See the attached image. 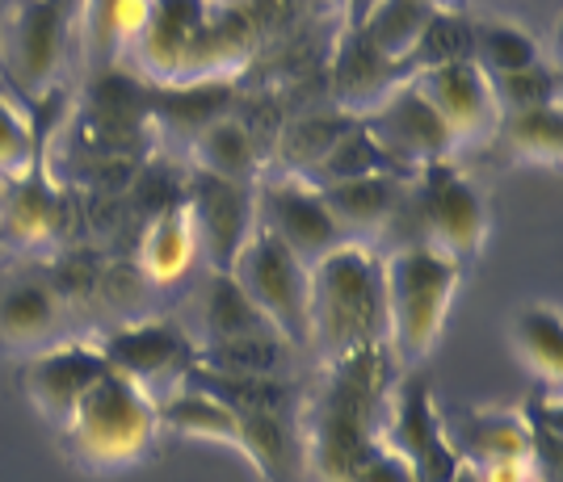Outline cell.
<instances>
[{
	"mask_svg": "<svg viewBox=\"0 0 563 482\" xmlns=\"http://www.w3.org/2000/svg\"><path fill=\"white\" fill-rule=\"evenodd\" d=\"M396 369L387 345L357 348L341 361H329V378L307 403V419L299 424L307 479L345 482L362 461L387 449L383 419L396 386Z\"/></svg>",
	"mask_w": 563,
	"mask_h": 482,
	"instance_id": "6da1fadb",
	"label": "cell"
},
{
	"mask_svg": "<svg viewBox=\"0 0 563 482\" xmlns=\"http://www.w3.org/2000/svg\"><path fill=\"white\" fill-rule=\"evenodd\" d=\"M387 345V277L375 244L345 239L307 265V348L341 361Z\"/></svg>",
	"mask_w": 563,
	"mask_h": 482,
	"instance_id": "7a4b0ae2",
	"label": "cell"
},
{
	"mask_svg": "<svg viewBox=\"0 0 563 482\" xmlns=\"http://www.w3.org/2000/svg\"><path fill=\"white\" fill-rule=\"evenodd\" d=\"M383 277H387V348L396 366L417 369L442 340L450 302L463 281V265L412 239L383 253Z\"/></svg>",
	"mask_w": 563,
	"mask_h": 482,
	"instance_id": "3957f363",
	"label": "cell"
},
{
	"mask_svg": "<svg viewBox=\"0 0 563 482\" xmlns=\"http://www.w3.org/2000/svg\"><path fill=\"white\" fill-rule=\"evenodd\" d=\"M64 437H68L71 458L85 470L114 474V470L140 466L152 453V445L161 437V415L140 386H131L110 369L68 415Z\"/></svg>",
	"mask_w": 563,
	"mask_h": 482,
	"instance_id": "277c9868",
	"label": "cell"
},
{
	"mask_svg": "<svg viewBox=\"0 0 563 482\" xmlns=\"http://www.w3.org/2000/svg\"><path fill=\"white\" fill-rule=\"evenodd\" d=\"M240 51V22H214L207 0H156L140 46L131 51L156 80H202L219 59Z\"/></svg>",
	"mask_w": 563,
	"mask_h": 482,
	"instance_id": "5b68a950",
	"label": "cell"
},
{
	"mask_svg": "<svg viewBox=\"0 0 563 482\" xmlns=\"http://www.w3.org/2000/svg\"><path fill=\"white\" fill-rule=\"evenodd\" d=\"M80 0H18L0 25V68L30 97H47L68 68Z\"/></svg>",
	"mask_w": 563,
	"mask_h": 482,
	"instance_id": "8992f818",
	"label": "cell"
},
{
	"mask_svg": "<svg viewBox=\"0 0 563 482\" xmlns=\"http://www.w3.org/2000/svg\"><path fill=\"white\" fill-rule=\"evenodd\" d=\"M228 277L286 345L307 348V265L282 239L257 227L235 253Z\"/></svg>",
	"mask_w": 563,
	"mask_h": 482,
	"instance_id": "52a82bcc",
	"label": "cell"
},
{
	"mask_svg": "<svg viewBox=\"0 0 563 482\" xmlns=\"http://www.w3.org/2000/svg\"><path fill=\"white\" fill-rule=\"evenodd\" d=\"M408 198L421 218V244L459 265L479 256L484 239H488V202L454 164L442 160L421 168L417 193L408 189Z\"/></svg>",
	"mask_w": 563,
	"mask_h": 482,
	"instance_id": "ba28073f",
	"label": "cell"
},
{
	"mask_svg": "<svg viewBox=\"0 0 563 482\" xmlns=\"http://www.w3.org/2000/svg\"><path fill=\"white\" fill-rule=\"evenodd\" d=\"M442 419L446 415L438 412L429 382H424L421 373L408 369L391 386V399H387L383 440L408 461V470L417 474V482H446L463 466L459 453H454V445H450Z\"/></svg>",
	"mask_w": 563,
	"mask_h": 482,
	"instance_id": "9c48e42d",
	"label": "cell"
},
{
	"mask_svg": "<svg viewBox=\"0 0 563 482\" xmlns=\"http://www.w3.org/2000/svg\"><path fill=\"white\" fill-rule=\"evenodd\" d=\"M101 352L118 378H126L131 386H140L152 403H161L186 382L189 366L198 361V348L189 345V336L177 323H126L101 340Z\"/></svg>",
	"mask_w": 563,
	"mask_h": 482,
	"instance_id": "30bf717a",
	"label": "cell"
},
{
	"mask_svg": "<svg viewBox=\"0 0 563 482\" xmlns=\"http://www.w3.org/2000/svg\"><path fill=\"white\" fill-rule=\"evenodd\" d=\"M357 122L371 131L378 152L387 156V164L399 177H417L421 168L450 160V152H454V138L442 126V117L429 110V101L412 89V80L399 85L391 97H383L375 110Z\"/></svg>",
	"mask_w": 563,
	"mask_h": 482,
	"instance_id": "8fae6325",
	"label": "cell"
},
{
	"mask_svg": "<svg viewBox=\"0 0 563 482\" xmlns=\"http://www.w3.org/2000/svg\"><path fill=\"white\" fill-rule=\"evenodd\" d=\"M253 206H257V227H265L274 239H282L303 265L320 260L336 244H345V235L329 214L320 189L307 177H269L253 181Z\"/></svg>",
	"mask_w": 563,
	"mask_h": 482,
	"instance_id": "7c38bea8",
	"label": "cell"
},
{
	"mask_svg": "<svg viewBox=\"0 0 563 482\" xmlns=\"http://www.w3.org/2000/svg\"><path fill=\"white\" fill-rule=\"evenodd\" d=\"M412 89L429 101V110L442 117L454 147L479 143L500 126V101H496L493 76L475 59H454L438 68H421L412 76Z\"/></svg>",
	"mask_w": 563,
	"mask_h": 482,
	"instance_id": "4fadbf2b",
	"label": "cell"
},
{
	"mask_svg": "<svg viewBox=\"0 0 563 482\" xmlns=\"http://www.w3.org/2000/svg\"><path fill=\"white\" fill-rule=\"evenodd\" d=\"M186 206L198 231V253L207 256L211 273H228L244 239L257 231V206H253V184L219 181L198 172L186 193Z\"/></svg>",
	"mask_w": 563,
	"mask_h": 482,
	"instance_id": "5bb4252c",
	"label": "cell"
},
{
	"mask_svg": "<svg viewBox=\"0 0 563 482\" xmlns=\"http://www.w3.org/2000/svg\"><path fill=\"white\" fill-rule=\"evenodd\" d=\"M110 373V361L97 345L85 340H59L30 357L25 366V394L34 412L51 419L55 428L68 424V415L80 407V399L93 391L97 382Z\"/></svg>",
	"mask_w": 563,
	"mask_h": 482,
	"instance_id": "9a60e30c",
	"label": "cell"
},
{
	"mask_svg": "<svg viewBox=\"0 0 563 482\" xmlns=\"http://www.w3.org/2000/svg\"><path fill=\"white\" fill-rule=\"evenodd\" d=\"M68 332V306L51 277H0V348L34 357L59 345Z\"/></svg>",
	"mask_w": 563,
	"mask_h": 482,
	"instance_id": "2e32d148",
	"label": "cell"
},
{
	"mask_svg": "<svg viewBox=\"0 0 563 482\" xmlns=\"http://www.w3.org/2000/svg\"><path fill=\"white\" fill-rule=\"evenodd\" d=\"M408 177L399 172H371V177H353V181L316 184L329 214L345 239L375 244L383 231L396 223V214L408 202Z\"/></svg>",
	"mask_w": 563,
	"mask_h": 482,
	"instance_id": "e0dca14e",
	"label": "cell"
},
{
	"mask_svg": "<svg viewBox=\"0 0 563 482\" xmlns=\"http://www.w3.org/2000/svg\"><path fill=\"white\" fill-rule=\"evenodd\" d=\"M417 76V68L408 59H391L383 55L378 46H371L357 30H350L341 38L336 51V71H332V85H336V105L345 117H366L375 110L383 97H391L399 85H408Z\"/></svg>",
	"mask_w": 563,
	"mask_h": 482,
	"instance_id": "ac0fdd59",
	"label": "cell"
},
{
	"mask_svg": "<svg viewBox=\"0 0 563 482\" xmlns=\"http://www.w3.org/2000/svg\"><path fill=\"white\" fill-rule=\"evenodd\" d=\"M240 453L261 482H307L303 437L295 415L240 412Z\"/></svg>",
	"mask_w": 563,
	"mask_h": 482,
	"instance_id": "d6986e66",
	"label": "cell"
},
{
	"mask_svg": "<svg viewBox=\"0 0 563 482\" xmlns=\"http://www.w3.org/2000/svg\"><path fill=\"white\" fill-rule=\"evenodd\" d=\"M198 231H194V214H189L186 198L177 206H165L147 231H143L140 244V273L147 285L156 290H173L181 285L194 265H198Z\"/></svg>",
	"mask_w": 563,
	"mask_h": 482,
	"instance_id": "ffe728a7",
	"label": "cell"
},
{
	"mask_svg": "<svg viewBox=\"0 0 563 482\" xmlns=\"http://www.w3.org/2000/svg\"><path fill=\"white\" fill-rule=\"evenodd\" d=\"M59 223H64L59 218V193L51 189L47 168L34 156L30 168L22 177H13L4 198H0V231L22 248H43L55 239Z\"/></svg>",
	"mask_w": 563,
	"mask_h": 482,
	"instance_id": "44dd1931",
	"label": "cell"
},
{
	"mask_svg": "<svg viewBox=\"0 0 563 482\" xmlns=\"http://www.w3.org/2000/svg\"><path fill=\"white\" fill-rule=\"evenodd\" d=\"M446 424V437L454 445L459 461L467 466H488V461L505 458H534V445H530V424L521 412H467L459 419H442Z\"/></svg>",
	"mask_w": 563,
	"mask_h": 482,
	"instance_id": "7402d4cb",
	"label": "cell"
},
{
	"mask_svg": "<svg viewBox=\"0 0 563 482\" xmlns=\"http://www.w3.org/2000/svg\"><path fill=\"white\" fill-rule=\"evenodd\" d=\"M194 164L198 172L219 177V181H244L253 184L261 177V152L253 131L240 122V117L219 114L207 126L194 131Z\"/></svg>",
	"mask_w": 563,
	"mask_h": 482,
	"instance_id": "603a6c76",
	"label": "cell"
},
{
	"mask_svg": "<svg viewBox=\"0 0 563 482\" xmlns=\"http://www.w3.org/2000/svg\"><path fill=\"white\" fill-rule=\"evenodd\" d=\"M156 415H161V428L177 433V437L189 440H211V445H228L240 453V412H232L223 399L198 391L181 382L173 394H165L156 403Z\"/></svg>",
	"mask_w": 563,
	"mask_h": 482,
	"instance_id": "cb8c5ba5",
	"label": "cell"
},
{
	"mask_svg": "<svg viewBox=\"0 0 563 482\" xmlns=\"http://www.w3.org/2000/svg\"><path fill=\"white\" fill-rule=\"evenodd\" d=\"M156 0H80V34L93 59H118L140 46Z\"/></svg>",
	"mask_w": 563,
	"mask_h": 482,
	"instance_id": "d4e9b609",
	"label": "cell"
},
{
	"mask_svg": "<svg viewBox=\"0 0 563 482\" xmlns=\"http://www.w3.org/2000/svg\"><path fill=\"white\" fill-rule=\"evenodd\" d=\"M438 9H442L438 0H375V4L353 22V30L371 46H378L383 55L412 64V51H417L424 25H429V18H433Z\"/></svg>",
	"mask_w": 563,
	"mask_h": 482,
	"instance_id": "484cf974",
	"label": "cell"
},
{
	"mask_svg": "<svg viewBox=\"0 0 563 482\" xmlns=\"http://www.w3.org/2000/svg\"><path fill=\"white\" fill-rule=\"evenodd\" d=\"M253 332H274V327L265 323V315L249 302V294L235 285L232 277L211 273V281L198 294V345L235 340V336H253Z\"/></svg>",
	"mask_w": 563,
	"mask_h": 482,
	"instance_id": "4316f807",
	"label": "cell"
},
{
	"mask_svg": "<svg viewBox=\"0 0 563 482\" xmlns=\"http://www.w3.org/2000/svg\"><path fill=\"white\" fill-rule=\"evenodd\" d=\"M295 361V345H286L278 332H253L235 340L198 345V366L235 373V378H282Z\"/></svg>",
	"mask_w": 563,
	"mask_h": 482,
	"instance_id": "83f0119b",
	"label": "cell"
},
{
	"mask_svg": "<svg viewBox=\"0 0 563 482\" xmlns=\"http://www.w3.org/2000/svg\"><path fill=\"white\" fill-rule=\"evenodd\" d=\"M514 348L521 366L539 378L542 386H560L563 382V320L555 306L530 302L521 306L514 320Z\"/></svg>",
	"mask_w": 563,
	"mask_h": 482,
	"instance_id": "f1b7e54d",
	"label": "cell"
},
{
	"mask_svg": "<svg viewBox=\"0 0 563 482\" xmlns=\"http://www.w3.org/2000/svg\"><path fill=\"white\" fill-rule=\"evenodd\" d=\"M371 172H396L387 156L378 152V143L371 138V131L362 122H350L329 152L316 160V168L307 172L311 184H336V181H353V177H371Z\"/></svg>",
	"mask_w": 563,
	"mask_h": 482,
	"instance_id": "f546056e",
	"label": "cell"
},
{
	"mask_svg": "<svg viewBox=\"0 0 563 482\" xmlns=\"http://www.w3.org/2000/svg\"><path fill=\"white\" fill-rule=\"evenodd\" d=\"M471 59L488 76H505V71H521L542 59V46L534 34H526L514 22H475V51Z\"/></svg>",
	"mask_w": 563,
	"mask_h": 482,
	"instance_id": "4dcf8cb0",
	"label": "cell"
},
{
	"mask_svg": "<svg viewBox=\"0 0 563 482\" xmlns=\"http://www.w3.org/2000/svg\"><path fill=\"white\" fill-rule=\"evenodd\" d=\"M500 126L509 135L521 160L530 164H560L563 152V117L560 105H534V110H514V114H500Z\"/></svg>",
	"mask_w": 563,
	"mask_h": 482,
	"instance_id": "1f68e13d",
	"label": "cell"
},
{
	"mask_svg": "<svg viewBox=\"0 0 563 482\" xmlns=\"http://www.w3.org/2000/svg\"><path fill=\"white\" fill-rule=\"evenodd\" d=\"M475 51V22H467L463 13L438 9L429 25H424L421 43L412 51V68H438V64H454V59H471Z\"/></svg>",
	"mask_w": 563,
	"mask_h": 482,
	"instance_id": "d6a6232c",
	"label": "cell"
},
{
	"mask_svg": "<svg viewBox=\"0 0 563 482\" xmlns=\"http://www.w3.org/2000/svg\"><path fill=\"white\" fill-rule=\"evenodd\" d=\"M496 101H500V114H514V110H534V105H560V71L551 68L547 59L530 64L521 71H505L493 76Z\"/></svg>",
	"mask_w": 563,
	"mask_h": 482,
	"instance_id": "836d02e7",
	"label": "cell"
},
{
	"mask_svg": "<svg viewBox=\"0 0 563 482\" xmlns=\"http://www.w3.org/2000/svg\"><path fill=\"white\" fill-rule=\"evenodd\" d=\"M38 143H34V126L25 122V114L0 92V184L22 177L30 160H34Z\"/></svg>",
	"mask_w": 563,
	"mask_h": 482,
	"instance_id": "e575fe53",
	"label": "cell"
},
{
	"mask_svg": "<svg viewBox=\"0 0 563 482\" xmlns=\"http://www.w3.org/2000/svg\"><path fill=\"white\" fill-rule=\"evenodd\" d=\"M345 482H417V474H412V470H408V461L399 458L396 449L387 445V449H378L375 458L362 461Z\"/></svg>",
	"mask_w": 563,
	"mask_h": 482,
	"instance_id": "d590c367",
	"label": "cell"
},
{
	"mask_svg": "<svg viewBox=\"0 0 563 482\" xmlns=\"http://www.w3.org/2000/svg\"><path fill=\"white\" fill-rule=\"evenodd\" d=\"M539 466L534 458H505V461H488V466H475V474L484 482H526Z\"/></svg>",
	"mask_w": 563,
	"mask_h": 482,
	"instance_id": "8d00e7d4",
	"label": "cell"
},
{
	"mask_svg": "<svg viewBox=\"0 0 563 482\" xmlns=\"http://www.w3.org/2000/svg\"><path fill=\"white\" fill-rule=\"evenodd\" d=\"M446 482H484V479L475 474V466H467V461H463V466H459V470H454Z\"/></svg>",
	"mask_w": 563,
	"mask_h": 482,
	"instance_id": "74e56055",
	"label": "cell"
},
{
	"mask_svg": "<svg viewBox=\"0 0 563 482\" xmlns=\"http://www.w3.org/2000/svg\"><path fill=\"white\" fill-rule=\"evenodd\" d=\"M526 482H551V479H547L542 470H534V474H530V479H526Z\"/></svg>",
	"mask_w": 563,
	"mask_h": 482,
	"instance_id": "f35d334b",
	"label": "cell"
}]
</instances>
